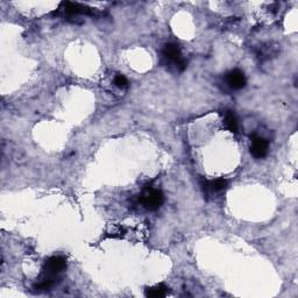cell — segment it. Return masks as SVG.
I'll use <instances>...</instances> for the list:
<instances>
[{
    "label": "cell",
    "mask_w": 298,
    "mask_h": 298,
    "mask_svg": "<svg viewBox=\"0 0 298 298\" xmlns=\"http://www.w3.org/2000/svg\"><path fill=\"white\" fill-rule=\"evenodd\" d=\"M227 181L224 178H217L214 181H204L202 182V188L204 190H211L213 192H219L225 190L227 188Z\"/></svg>",
    "instance_id": "obj_7"
},
{
    "label": "cell",
    "mask_w": 298,
    "mask_h": 298,
    "mask_svg": "<svg viewBox=\"0 0 298 298\" xmlns=\"http://www.w3.org/2000/svg\"><path fill=\"white\" fill-rule=\"evenodd\" d=\"M224 123H225V126L229 131L233 133L238 132V120H237V117L234 116V113L232 111L225 112V116H224Z\"/></svg>",
    "instance_id": "obj_9"
},
{
    "label": "cell",
    "mask_w": 298,
    "mask_h": 298,
    "mask_svg": "<svg viewBox=\"0 0 298 298\" xmlns=\"http://www.w3.org/2000/svg\"><path fill=\"white\" fill-rule=\"evenodd\" d=\"M162 55L168 62L174 64L177 71H183L187 68V61L182 58L181 49L178 48V46L174 45V43H169V45L164 46Z\"/></svg>",
    "instance_id": "obj_2"
},
{
    "label": "cell",
    "mask_w": 298,
    "mask_h": 298,
    "mask_svg": "<svg viewBox=\"0 0 298 298\" xmlns=\"http://www.w3.org/2000/svg\"><path fill=\"white\" fill-rule=\"evenodd\" d=\"M164 196L162 192L156 189H148L141 195L140 203L149 211H155L162 206Z\"/></svg>",
    "instance_id": "obj_3"
},
{
    "label": "cell",
    "mask_w": 298,
    "mask_h": 298,
    "mask_svg": "<svg viewBox=\"0 0 298 298\" xmlns=\"http://www.w3.org/2000/svg\"><path fill=\"white\" fill-rule=\"evenodd\" d=\"M226 83L231 89L240 90L247 84V78L240 69H233L226 74Z\"/></svg>",
    "instance_id": "obj_5"
},
{
    "label": "cell",
    "mask_w": 298,
    "mask_h": 298,
    "mask_svg": "<svg viewBox=\"0 0 298 298\" xmlns=\"http://www.w3.org/2000/svg\"><path fill=\"white\" fill-rule=\"evenodd\" d=\"M113 83H115V85L117 86V88L119 89H125L127 88L128 86V81L127 78L124 76V74H117V76L115 77V80H113Z\"/></svg>",
    "instance_id": "obj_10"
},
{
    "label": "cell",
    "mask_w": 298,
    "mask_h": 298,
    "mask_svg": "<svg viewBox=\"0 0 298 298\" xmlns=\"http://www.w3.org/2000/svg\"><path fill=\"white\" fill-rule=\"evenodd\" d=\"M66 268V258L63 256H52L46 260L45 267H43L42 277L49 278L50 281L55 282L56 277L65 270Z\"/></svg>",
    "instance_id": "obj_1"
},
{
    "label": "cell",
    "mask_w": 298,
    "mask_h": 298,
    "mask_svg": "<svg viewBox=\"0 0 298 298\" xmlns=\"http://www.w3.org/2000/svg\"><path fill=\"white\" fill-rule=\"evenodd\" d=\"M62 10L64 13L69 15H80V14H92V10L89 9L88 6L81 5L77 3H63L62 4Z\"/></svg>",
    "instance_id": "obj_6"
},
{
    "label": "cell",
    "mask_w": 298,
    "mask_h": 298,
    "mask_svg": "<svg viewBox=\"0 0 298 298\" xmlns=\"http://www.w3.org/2000/svg\"><path fill=\"white\" fill-rule=\"evenodd\" d=\"M250 154L255 159H264L268 153V141L256 134L250 135Z\"/></svg>",
    "instance_id": "obj_4"
},
{
    "label": "cell",
    "mask_w": 298,
    "mask_h": 298,
    "mask_svg": "<svg viewBox=\"0 0 298 298\" xmlns=\"http://www.w3.org/2000/svg\"><path fill=\"white\" fill-rule=\"evenodd\" d=\"M168 292H169V288L166 284L160 283L158 285H154V287L147 288L146 291H144V295L151 298H161L166 297Z\"/></svg>",
    "instance_id": "obj_8"
}]
</instances>
